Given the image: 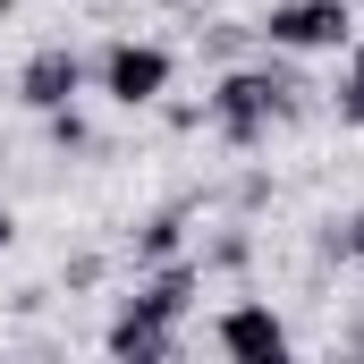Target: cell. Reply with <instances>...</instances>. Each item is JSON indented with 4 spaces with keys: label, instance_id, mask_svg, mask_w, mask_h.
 I'll return each mask as SVG.
<instances>
[{
    "label": "cell",
    "instance_id": "obj_1",
    "mask_svg": "<svg viewBox=\"0 0 364 364\" xmlns=\"http://www.w3.org/2000/svg\"><path fill=\"white\" fill-rule=\"evenodd\" d=\"M305 93H314V85H296V77L279 68V51H272V60H237V68H220L212 93H203V127H212L229 153H263L279 119L305 110Z\"/></svg>",
    "mask_w": 364,
    "mask_h": 364
},
{
    "label": "cell",
    "instance_id": "obj_2",
    "mask_svg": "<svg viewBox=\"0 0 364 364\" xmlns=\"http://www.w3.org/2000/svg\"><path fill=\"white\" fill-rule=\"evenodd\" d=\"M178 85V51L153 34H110L93 51V93L110 110H161V93Z\"/></svg>",
    "mask_w": 364,
    "mask_h": 364
},
{
    "label": "cell",
    "instance_id": "obj_3",
    "mask_svg": "<svg viewBox=\"0 0 364 364\" xmlns=\"http://www.w3.org/2000/svg\"><path fill=\"white\" fill-rule=\"evenodd\" d=\"M255 34L279 60H322V51H348L356 43V9L348 0H272L255 17Z\"/></svg>",
    "mask_w": 364,
    "mask_h": 364
},
{
    "label": "cell",
    "instance_id": "obj_4",
    "mask_svg": "<svg viewBox=\"0 0 364 364\" xmlns=\"http://www.w3.org/2000/svg\"><path fill=\"white\" fill-rule=\"evenodd\" d=\"M203 339H212V356H229V364L296 356V331H288V314H279L272 296H237V305H220V314L203 322Z\"/></svg>",
    "mask_w": 364,
    "mask_h": 364
},
{
    "label": "cell",
    "instance_id": "obj_5",
    "mask_svg": "<svg viewBox=\"0 0 364 364\" xmlns=\"http://www.w3.org/2000/svg\"><path fill=\"white\" fill-rule=\"evenodd\" d=\"M195 296H203V263L195 255H170V263H144L136 272V288L119 296V314L127 322H153V331H186Z\"/></svg>",
    "mask_w": 364,
    "mask_h": 364
},
{
    "label": "cell",
    "instance_id": "obj_6",
    "mask_svg": "<svg viewBox=\"0 0 364 364\" xmlns=\"http://www.w3.org/2000/svg\"><path fill=\"white\" fill-rule=\"evenodd\" d=\"M93 85V60L85 51H68V43H43V51H26L17 60V77H9V93L43 119V110H68V102H85Z\"/></svg>",
    "mask_w": 364,
    "mask_h": 364
},
{
    "label": "cell",
    "instance_id": "obj_7",
    "mask_svg": "<svg viewBox=\"0 0 364 364\" xmlns=\"http://www.w3.org/2000/svg\"><path fill=\"white\" fill-rule=\"evenodd\" d=\"M186 229H195V203H161V212H144V220H136V237H127V263L144 272V263L186 255Z\"/></svg>",
    "mask_w": 364,
    "mask_h": 364
},
{
    "label": "cell",
    "instance_id": "obj_8",
    "mask_svg": "<svg viewBox=\"0 0 364 364\" xmlns=\"http://www.w3.org/2000/svg\"><path fill=\"white\" fill-rule=\"evenodd\" d=\"M102 348H110L119 364H170V356L186 348V331H153V322H127V314H110Z\"/></svg>",
    "mask_w": 364,
    "mask_h": 364
},
{
    "label": "cell",
    "instance_id": "obj_9",
    "mask_svg": "<svg viewBox=\"0 0 364 364\" xmlns=\"http://www.w3.org/2000/svg\"><path fill=\"white\" fill-rule=\"evenodd\" d=\"M339 60H348V68H339V85H331V110H339V127H364V34Z\"/></svg>",
    "mask_w": 364,
    "mask_h": 364
},
{
    "label": "cell",
    "instance_id": "obj_10",
    "mask_svg": "<svg viewBox=\"0 0 364 364\" xmlns=\"http://www.w3.org/2000/svg\"><path fill=\"white\" fill-rule=\"evenodd\" d=\"M195 263H203V272H246V263H255V229H246V220H229Z\"/></svg>",
    "mask_w": 364,
    "mask_h": 364
},
{
    "label": "cell",
    "instance_id": "obj_11",
    "mask_svg": "<svg viewBox=\"0 0 364 364\" xmlns=\"http://www.w3.org/2000/svg\"><path fill=\"white\" fill-rule=\"evenodd\" d=\"M43 127H51V144L60 153H93V127H85V110L68 102V110H43Z\"/></svg>",
    "mask_w": 364,
    "mask_h": 364
},
{
    "label": "cell",
    "instance_id": "obj_12",
    "mask_svg": "<svg viewBox=\"0 0 364 364\" xmlns=\"http://www.w3.org/2000/svg\"><path fill=\"white\" fill-rule=\"evenodd\" d=\"M322 246H331V255H339L348 272H364V203L348 212V220H331V237H322Z\"/></svg>",
    "mask_w": 364,
    "mask_h": 364
},
{
    "label": "cell",
    "instance_id": "obj_13",
    "mask_svg": "<svg viewBox=\"0 0 364 364\" xmlns=\"http://www.w3.org/2000/svg\"><path fill=\"white\" fill-rule=\"evenodd\" d=\"M161 119H170V136H195V127H203V102H170V93H161Z\"/></svg>",
    "mask_w": 364,
    "mask_h": 364
},
{
    "label": "cell",
    "instance_id": "obj_14",
    "mask_svg": "<svg viewBox=\"0 0 364 364\" xmlns=\"http://www.w3.org/2000/svg\"><path fill=\"white\" fill-rule=\"evenodd\" d=\"M9 246H17V212L0 203V255H9Z\"/></svg>",
    "mask_w": 364,
    "mask_h": 364
},
{
    "label": "cell",
    "instance_id": "obj_15",
    "mask_svg": "<svg viewBox=\"0 0 364 364\" xmlns=\"http://www.w3.org/2000/svg\"><path fill=\"white\" fill-rule=\"evenodd\" d=\"M9 9H17V0H0V17H9Z\"/></svg>",
    "mask_w": 364,
    "mask_h": 364
}]
</instances>
